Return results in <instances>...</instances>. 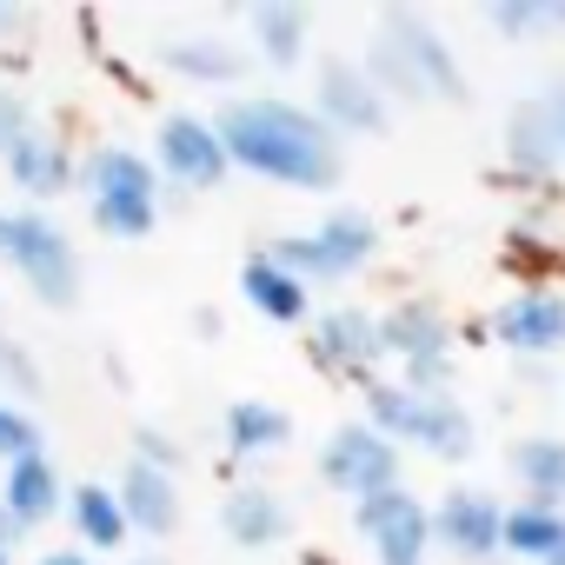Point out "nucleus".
<instances>
[{
	"mask_svg": "<svg viewBox=\"0 0 565 565\" xmlns=\"http://www.w3.org/2000/svg\"><path fill=\"white\" fill-rule=\"evenodd\" d=\"M213 127L233 153V173H253L287 193H340L347 186V140L279 94H233L213 107Z\"/></svg>",
	"mask_w": 565,
	"mask_h": 565,
	"instance_id": "nucleus-1",
	"label": "nucleus"
},
{
	"mask_svg": "<svg viewBox=\"0 0 565 565\" xmlns=\"http://www.w3.org/2000/svg\"><path fill=\"white\" fill-rule=\"evenodd\" d=\"M360 61L373 74V87L393 100V114L399 107H439V100L466 107L472 100V74L459 67V54L439 34V21L419 14V8H386L373 21V41H366Z\"/></svg>",
	"mask_w": 565,
	"mask_h": 565,
	"instance_id": "nucleus-2",
	"label": "nucleus"
},
{
	"mask_svg": "<svg viewBox=\"0 0 565 565\" xmlns=\"http://www.w3.org/2000/svg\"><path fill=\"white\" fill-rule=\"evenodd\" d=\"M0 266L21 279L28 300H41L47 313H74L81 294H87L81 246L47 206H0Z\"/></svg>",
	"mask_w": 565,
	"mask_h": 565,
	"instance_id": "nucleus-3",
	"label": "nucleus"
},
{
	"mask_svg": "<svg viewBox=\"0 0 565 565\" xmlns=\"http://www.w3.org/2000/svg\"><path fill=\"white\" fill-rule=\"evenodd\" d=\"M160 167L153 153H134L120 140L81 153V200H87V226L100 239H147L160 226Z\"/></svg>",
	"mask_w": 565,
	"mask_h": 565,
	"instance_id": "nucleus-4",
	"label": "nucleus"
},
{
	"mask_svg": "<svg viewBox=\"0 0 565 565\" xmlns=\"http://www.w3.org/2000/svg\"><path fill=\"white\" fill-rule=\"evenodd\" d=\"M266 259H279L287 273H300L307 287H340V279H360L380 259V220L353 200L327 206L307 233H273L259 246Z\"/></svg>",
	"mask_w": 565,
	"mask_h": 565,
	"instance_id": "nucleus-5",
	"label": "nucleus"
},
{
	"mask_svg": "<svg viewBox=\"0 0 565 565\" xmlns=\"http://www.w3.org/2000/svg\"><path fill=\"white\" fill-rule=\"evenodd\" d=\"M320 479H327V492H340V499H380V492H393V486H406V452L380 433V426H366V419H340L327 439H320Z\"/></svg>",
	"mask_w": 565,
	"mask_h": 565,
	"instance_id": "nucleus-6",
	"label": "nucleus"
},
{
	"mask_svg": "<svg viewBox=\"0 0 565 565\" xmlns=\"http://www.w3.org/2000/svg\"><path fill=\"white\" fill-rule=\"evenodd\" d=\"M153 167H160V180L180 200L186 193H213V186L233 180V153H226L213 114H193V107L160 114V127H153Z\"/></svg>",
	"mask_w": 565,
	"mask_h": 565,
	"instance_id": "nucleus-7",
	"label": "nucleus"
},
{
	"mask_svg": "<svg viewBox=\"0 0 565 565\" xmlns=\"http://www.w3.org/2000/svg\"><path fill=\"white\" fill-rule=\"evenodd\" d=\"M307 360H313L327 380H353V386L366 393L393 353H386V327H380V313L340 300V307H320V313H313V327H307Z\"/></svg>",
	"mask_w": 565,
	"mask_h": 565,
	"instance_id": "nucleus-8",
	"label": "nucleus"
},
{
	"mask_svg": "<svg viewBox=\"0 0 565 565\" xmlns=\"http://www.w3.org/2000/svg\"><path fill=\"white\" fill-rule=\"evenodd\" d=\"M313 114L340 140H380L393 134V100L373 87L360 54H313Z\"/></svg>",
	"mask_w": 565,
	"mask_h": 565,
	"instance_id": "nucleus-9",
	"label": "nucleus"
},
{
	"mask_svg": "<svg viewBox=\"0 0 565 565\" xmlns=\"http://www.w3.org/2000/svg\"><path fill=\"white\" fill-rule=\"evenodd\" d=\"M353 532L380 565H433V499H419L413 486H393L380 499L353 505Z\"/></svg>",
	"mask_w": 565,
	"mask_h": 565,
	"instance_id": "nucleus-10",
	"label": "nucleus"
},
{
	"mask_svg": "<svg viewBox=\"0 0 565 565\" xmlns=\"http://www.w3.org/2000/svg\"><path fill=\"white\" fill-rule=\"evenodd\" d=\"M433 545L459 565H486L505 552V499L492 486H446L433 499Z\"/></svg>",
	"mask_w": 565,
	"mask_h": 565,
	"instance_id": "nucleus-11",
	"label": "nucleus"
},
{
	"mask_svg": "<svg viewBox=\"0 0 565 565\" xmlns=\"http://www.w3.org/2000/svg\"><path fill=\"white\" fill-rule=\"evenodd\" d=\"M220 532H226V545H239V552H273V545H287V539L300 532V512H294V499L279 492V486L239 479V486L220 492Z\"/></svg>",
	"mask_w": 565,
	"mask_h": 565,
	"instance_id": "nucleus-12",
	"label": "nucleus"
},
{
	"mask_svg": "<svg viewBox=\"0 0 565 565\" xmlns=\"http://www.w3.org/2000/svg\"><path fill=\"white\" fill-rule=\"evenodd\" d=\"M486 333L519 360H552V353H565V294L558 287H519L512 300L492 307Z\"/></svg>",
	"mask_w": 565,
	"mask_h": 565,
	"instance_id": "nucleus-13",
	"label": "nucleus"
},
{
	"mask_svg": "<svg viewBox=\"0 0 565 565\" xmlns=\"http://www.w3.org/2000/svg\"><path fill=\"white\" fill-rule=\"evenodd\" d=\"M239 21H246V54H259L273 74L313 67V8H300V0H253Z\"/></svg>",
	"mask_w": 565,
	"mask_h": 565,
	"instance_id": "nucleus-14",
	"label": "nucleus"
},
{
	"mask_svg": "<svg viewBox=\"0 0 565 565\" xmlns=\"http://www.w3.org/2000/svg\"><path fill=\"white\" fill-rule=\"evenodd\" d=\"M239 300L253 307V320H266V327H313V287H307V279L300 273H287V266H279V259H266V253H246L239 259Z\"/></svg>",
	"mask_w": 565,
	"mask_h": 565,
	"instance_id": "nucleus-15",
	"label": "nucleus"
},
{
	"mask_svg": "<svg viewBox=\"0 0 565 565\" xmlns=\"http://www.w3.org/2000/svg\"><path fill=\"white\" fill-rule=\"evenodd\" d=\"M558 173H565V160H558V134H552L539 94L512 100V114H505V173H499V186H552Z\"/></svg>",
	"mask_w": 565,
	"mask_h": 565,
	"instance_id": "nucleus-16",
	"label": "nucleus"
},
{
	"mask_svg": "<svg viewBox=\"0 0 565 565\" xmlns=\"http://www.w3.org/2000/svg\"><path fill=\"white\" fill-rule=\"evenodd\" d=\"M0 173L14 180V193H21V206H47V200H67L74 186H81V160H74V147L61 140V134H34V140H21L8 160H0Z\"/></svg>",
	"mask_w": 565,
	"mask_h": 565,
	"instance_id": "nucleus-17",
	"label": "nucleus"
},
{
	"mask_svg": "<svg viewBox=\"0 0 565 565\" xmlns=\"http://www.w3.org/2000/svg\"><path fill=\"white\" fill-rule=\"evenodd\" d=\"M114 492H120V505H127V525H134V539H153V545H167V539L180 532V519H186L180 479H173V472H160V466H140V459H127V466H120V479H114Z\"/></svg>",
	"mask_w": 565,
	"mask_h": 565,
	"instance_id": "nucleus-18",
	"label": "nucleus"
},
{
	"mask_svg": "<svg viewBox=\"0 0 565 565\" xmlns=\"http://www.w3.org/2000/svg\"><path fill=\"white\" fill-rule=\"evenodd\" d=\"M380 327H386V353H393L399 366L452 353V313H446V300H433V294L393 300V307L380 313Z\"/></svg>",
	"mask_w": 565,
	"mask_h": 565,
	"instance_id": "nucleus-19",
	"label": "nucleus"
},
{
	"mask_svg": "<svg viewBox=\"0 0 565 565\" xmlns=\"http://www.w3.org/2000/svg\"><path fill=\"white\" fill-rule=\"evenodd\" d=\"M160 67L186 87H233V81H246L253 54L226 34H173V41H160Z\"/></svg>",
	"mask_w": 565,
	"mask_h": 565,
	"instance_id": "nucleus-20",
	"label": "nucleus"
},
{
	"mask_svg": "<svg viewBox=\"0 0 565 565\" xmlns=\"http://www.w3.org/2000/svg\"><path fill=\"white\" fill-rule=\"evenodd\" d=\"M406 452H426V459H439V466H466V459L479 452V419L459 406V393H419Z\"/></svg>",
	"mask_w": 565,
	"mask_h": 565,
	"instance_id": "nucleus-21",
	"label": "nucleus"
},
{
	"mask_svg": "<svg viewBox=\"0 0 565 565\" xmlns=\"http://www.w3.org/2000/svg\"><path fill=\"white\" fill-rule=\"evenodd\" d=\"M505 479L525 505H565V433H512L505 439Z\"/></svg>",
	"mask_w": 565,
	"mask_h": 565,
	"instance_id": "nucleus-22",
	"label": "nucleus"
},
{
	"mask_svg": "<svg viewBox=\"0 0 565 565\" xmlns=\"http://www.w3.org/2000/svg\"><path fill=\"white\" fill-rule=\"evenodd\" d=\"M67 492H74V486L61 479V466H54L47 452H34V459H21V466L0 472V499H8V512H14L28 532L67 519Z\"/></svg>",
	"mask_w": 565,
	"mask_h": 565,
	"instance_id": "nucleus-23",
	"label": "nucleus"
},
{
	"mask_svg": "<svg viewBox=\"0 0 565 565\" xmlns=\"http://www.w3.org/2000/svg\"><path fill=\"white\" fill-rule=\"evenodd\" d=\"M220 446L233 459H273V452H287L294 446V413L279 406V399H233L220 413Z\"/></svg>",
	"mask_w": 565,
	"mask_h": 565,
	"instance_id": "nucleus-24",
	"label": "nucleus"
},
{
	"mask_svg": "<svg viewBox=\"0 0 565 565\" xmlns=\"http://www.w3.org/2000/svg\"><path fill=\"white\" fill-rule=\"evenodd\" d=\"M67 532H74V545H87L94 558H100V552H120V545L134 539L120 492L100 486V479H81V486L67 492Z\"/></svg>",
	"mask_w": 565,
	"mask_h": 565,
	"instance_id": "nucleus-25",
	"label": "nucleus"
},
{
	"mask_svg": "<svg viewBox=\"0 0 565 565\" xmlns=\"http://www.w3.org/2000/svg\"><path fill=\"white\" fill-rule=\"evenodd\" d=\"M565 552V505H505V558L519 565H552Z\"/></svg>",
	"mask_w": 565,
	"mask_h": 565,
	"instance_id": "nucleus-26",
	"label": "nucleus"
},
{
	"mask_svg": "<svg viewBox=\"0 0 565 565\" xmlns=\"http://www.w3.org/2000/svg\"><path fill=\"white\" fill-rule=\"evenodd\" d=\"M486 28L505 34V41L565 34V0H486Z\"/></svg>",
	"mask_w": 565,
	"mask_h": 565,
	"instance_id": "nucleus-27",
	"label": "nucleus"
},
{
	"mask_svg": "<svg viewBox=\"0 0 565 565\" xmlns=\"http://www.w3.org/2000/svg\"><path fill=\"white\" fill-rule=\"evenodd\" d=\"M34 452H47V426L34 419V406L0 399V466H21Z\"/></svg>",
	"mask_w": 565,
	"mask_h": 565,
	"instance_id": "nucleus-28",
	"label": "nucleus"
},
{
	"mask_svg": "<svg viewBox=\"0 0 565 565\" xmlns=\"http://www.w3.org/2000/svg\"><path fill=\"white\" fill-rule=\"evenodd\" d=\"M41 393H47L41 360H34L21 340H8V347H0V399H14V406H41Z\"/></svg>",
	"mask_w": 565,
	"mask_h": 565,
	"instance_id": "nucleus-29",
	"label": "nucleus"
},
{
	"mask_svg": "<svg viewBox=\"0 0 565 565\" xmlns=\"http://www.w3.org/2000/svg\"><path fill=\"white\" fill-rule=\"evenodd\" d=\"M127 439H134V452H127V459H140V466H160V472H180V459H186V446H180V439H173V433H167L160 419H140V426H134Z\"/></svg>",
	"mask_w": 565,
	"mask_h": 565,
	"instance_id": "nucleus-30",
	"label": "nucleus"
},
{
	"mask_svg": "<svg viewBox=\"0 0 565 565\" xmlns=\"http://www.w3.org/2000/svg\"><path fill=\"white\" fill-rule=\"evenodd\" d=\"M34 134H41L34 100H28V94H14V87H0V160H8L21 140H34Z\"/></svg>",
	"mask_w": 565,
	"mask_h": 565,
	"instance_id": "nucleus-31",
	"label": "nucleus"
},
{
	"mask_svg": "<svg viewBox=\"0 0 565 565\" xmlns=\"http://www.w3.org/2000/svg\"><path fill=\"white\" fill-rule=\"evenodd\" d=\"M399 380H406L413 393H452V386H459V353H439V360H413V366H399Z\"/></svg>",
	"mask_w": 565,
	"mask_h": 565,
	"instance_id": "nucleus-32",
	"label": "nucleus"
},
{
	"mask_svg": "<svg viewBox=\"0 0 565 565\" xmlns=\"http://www.w3.org/2000/svg\"><path fill=\"white\" fill-rule=\"evenodd\" d=\"M539 107H545V120H552V134H558V160H565V67H552V74L539 81Z\"/></svg>",
	"mask_w": 565,
	"mask_h": 565,
	"instance_id": "nucleus-33",
	"label": "nucleus"
},
{
	"mask_svg": "<svg viewBox=\"0 0 565 565\" xmlns=\"http://www.w3.org/2000/svg\"><path fill=\"white\" fill-rule=\"evenodd\" d=\"M34 565H100V558H94L87 545H74V539H67V545H47V552H41Z\"/></svg>",
	"mask_w": 565,
	"mask_h": 565,
	"instance_id": "nucleus-34",
	"label": "nucleus"
},
{
	"mask_svg": "<svg viewBox=\"0 0 565 565\" xmlns=\"http://www.w3.org/2000/svg\"><path fill=\"white\" fill-rule=\"evenodd\" d=\"M21 545H28V525L8 512V499H0V552H14V558H21Z\"/></svg>",
	"mask_w": 565,
	"mask_h": 565,
	"instance_id": "nucleus-35",
	"label": "nucleus"
},
{
	"mask_svg": "<svg viewBox=\"0 0 565 565\" xmlns=\"http://www.w3.org/2000/svg\"><path fill=\"white\" fill-rule=\"evenodd\" d=\"M220 333H226V320H220L213 307H200V313H193V340H200V347H213Z\"/></svg>",
	"mask_w": 565,
	"mask_h": 565,
	"instance_id": "nucleus-36",
	"label": "nucleus"
},
{
	"mask_svg": "<svg viewBox=\"0 0 565 565\" xmlns=\"http://www.w3.org/2000/svg\"><path fill=\"white\" fill-rule=\"evenodd\" d=\"M28 28V14L14 8V0H0V41H8V34H21Z\"/></svg>",
	"mask_w": 565,
	"mask_h": 565,
	"instance_id": "nucleus-37",
	"label": "nucleus"
},
{
	"mask_svg": "<svg viewBox=\"0 0 565 565\" xmlns=\"http://www.w3.org/2000/svg\"><path fill=\"white\" fill-rule=\"evenodd\" d=\"M300 565H340L333 552H320V545H300Z\"/></svg>",
	"mask_w": 565,
	"mask_h": 565,
	"instance_id": "nucleus-38",
	"label": "nucleus"
},
{
	"mask_svg": "<svg viewBox=\"0 0 565 565\" xmlns=\"http://www.w3.org/2000/svg\"><path fill=\"white\" fill-rule=\"evenodd\" d=\"M134 565H167V558H153V552H147V558H134Z\"/></svg>",
	"mask_w": 565,
	"mask_h": 565,
	"instance_id": "nucleus-39",
	"label": "nucleus"
},
{
	"mask_svg": "<svg viewBox=\"0 0 565 565\" xmlns=\"http://www.w3.org/2000/svg\"><path fill=\"white\" fill-rule=\"evenodd\" d=\"M0 565H21V558H14V552H0Z\"/></svg>",
	"mask_w": 565,
	"mask_h": 565,
	"instance_id": "nucleus-40",
	"label": "nucleus"
},
{
	"mask_svg": "<svg viewBox=\"0 0 565 565\" xmlns=\"http://www.w3.org/2000/svg\"><path fill=\"white\" fill-rule=\"evenodd\" d=\"M0 347H8V327H0Z\"/></svg>",
	"mask_w": 565,
	"mask_h": 565,
	"instance_id": "nucleus-41",
	"label": "nucleus"
},
{
	"mask_svg": "<svg viewBox=\"0 0 565 565\" xmlns=\"http://www.w3.org/2000/svg\"><path fill=\"white\" fill-rule=\"evenodd\" d=\"M552 565H565V552H558V558H552Z\"/></svg>",
	"mask_w": 565,
	"mask_h": 565,
	"instance_id": "nucleus-42",
	"label": "nucleus"
}]
</instances>
